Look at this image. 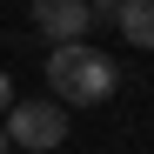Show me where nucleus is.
<instances>
[{
  "mask_svg": "<svg viewBox=\"0 0 154 154\" xmlns=\"http://www.w3.org/2000/svg\"><path fill=\"white\" fill-rule=\"evenodd\" d=\"M0 127H7V147H27V154H47L67 141V107L60 100H14L7 114H0Z\"/></svg>",
  "mask_w": 154,
  "mask_h": 154,
  "instance_id": "obj_2",
  "label": "nucleus"
},
{
  "mask_svg": "<svg viewBox=\"0 0 154 154\" xmlns=\"http://www.w3.org/2000/svg\"><path fill=\"white\" fill-rule=\"evenodd\" d=\"M107 20L121 27V40H127V47H154V0H121Z\"/></svg>",
  "mask_w": 154,
  "mask_h": 154,
  "instance_id": "obj_4",
  "label": "nucleus"
},
{
  "mask_svg": "<svg viewBox=\"0 0 154 154\" xmlns=\"http://www.w3.org/2000/svg\"><path fill=\"white\" fill-rule=\"evenodd\" d=\"M114 7H121V0H87V14H94V20H100V14H114Z\"/></svg>",
  "mask_w": 154,
  "mask_h": 154,
  "instance_id": "obj_6",
  "label": "nucleus"
},
{
  "mask_svg": "<svg viewBox=\"0 0 154 154\" xmlns=\"http://www.w3.org/2000/svg\"><path fill=\"white\" fill-rule=\"evenodd\" d=\"M0 154H7V127H0Z\"/></svg>",
  "mask_w": 154,
  "mask_h": 154,
  "instance_id": "obj_7",
  "label": "nucleus"
},
{
  "mask_svg": "<svg viewBox=\"0 0 154 154\" xmlns=\"http://www.w3.org/2000/svg\"><path fill=\"white\" fill-rule=\"evenodd\" d=\"M34 27L47 34V47H74V40H87L94 14H87V0H34Z\"/></svg>",
  "mask_w": 154,
  "mask_h": 154,
  "instance_id": "obj_3",
  "label": "nucleus"
},
{
  "mask_svg": "<svg viewBox=\"0 0 154 154\" xmlns=\"http://www.w3.org/2000/svg\"><path fill=\"white\" fill-rule=\"evenodd\" d=\"M14 100H20V94H14V81H7V67H0V114H7Z\"/></svg>",
  "mask_w": 154,
  "mask_h": 154,
  "instance_id": "obj_5",
  "label": "nucleus"
},
{
  "mask_svg": "<svg viewBox=\"0 0 154 154\" xmlns=\"http://www.w3.org/2000/svg\"><path fill=\"white\" fill-rule=\"evenodd\" d=\"M47 87H54L60 107H94L121 87V67L100 54V47L74 40V47H47Z\"/></svg>",
  "mask_w": 154,
  "mask_h": 154,
  "instance_id": "obj_1",
  "label": "nucleus"
}]
</instances>
